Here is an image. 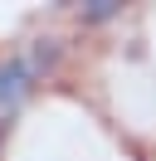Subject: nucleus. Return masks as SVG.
Segmentation results:
<instances>
[{"instance_id": "obj_2", "label": "nucleus", "mask_w": 156, "mask_h": 161, "mask_svg": "<svg viewBox=\"0 0 156 161\" xmlns=\"http://www.w3.org/2000/svg\"><path fill=\"white\" fill-rule=\"evenodd\" d=\"M107 15H117V0H98L93 10H88V20H107Z\"/></svg>"}, {"instance_id": "obj_1", "label": "nucleus", "mask_w": 156, "mask_h": 161, "mask_svg": "<svg viewBox=\"0 0 156 161\" xmlns=\"http://www.w3.org/2000/svg\"><path fill=\"white\" fill-rule=\"evenodd\" d=\"M29 83H34V64L29 59H10L5 69H0V108H20L25 103V93H29Z\"/></svg>"}]
</instances>
